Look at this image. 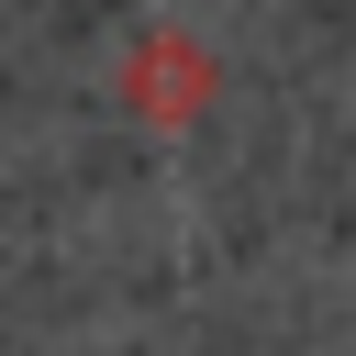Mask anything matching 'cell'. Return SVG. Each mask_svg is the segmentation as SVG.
Returning <instances> with one entry per match:
<instances>
[]
</instances>
